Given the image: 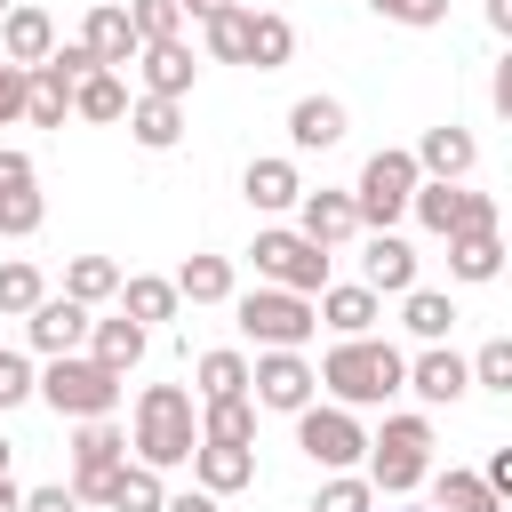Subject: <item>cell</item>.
Here are the masks:
<instances>
[{
    "label": "cell",
    "instance_id": "41",
    "mask_svg": "<svg viewBox=\"0 0 512 512\" xmlns=\"http://www.w3.org/2000/svg\"><path fill=\"white\" fill-rule=\"evenodd\" d=\"M40 216H48V208H40V192H32V184H16V192H0V232H8V240H24V232H40Z\"/></svg>",
    "mask_w": 512,
    "mask_h": 512
},
{
    "label": "cell",
    "instance_id": "1",
    "mask_svg": "<svg viewBox=\"0 0 512 512\" xmlns=\"http://www.w3.org/2000/svg\"><path fill=\"white\" fill-rule=\"evenodd\" d=\"M400 376H408V360H400L392 344H376V336H344V344L320 360V384H328L344 408H376V400H392Z\"/></svg>",
    "mask_w": 512,
    "mask_h": 512
},
{
    "label": "cell",
    "instance_id": "33",
    "mask_svg": "<svg viewBox=\"0 0 512 512\" xmlns=\"http://www.w3.org/2000/svg\"><path fill=\"white\" fill-rule=\"evenodd\" d=\"M160 496H168V488H160L152 464H120V472L104 480V504H112V512H160Z\"/></svg>",
    "mask_w": 512,
    "mask_h": 512
},
{
    "label": "cell",
    "instance_id": "4",
    "mask_svg": "<svg viewBox=\"0 0 512 512\" xmlns=\"http://www.w3.org/2000/svg\"><path fill=\"white\" fill-rule=\"evenodd\" d=\"M32 392H40L56 416H112V400H120V368L56 352V360H48V376H32Z\"/></svg>",
    "mask_w": 512,
    "mask_h": 512
},
{
    "label": "cell",
    "instance_id": "39",
    "mask_svg": "<svg viewBox=\"0 0 512 512\" xmlns=\"http://www.w3.org/2000/svg\"><path fill=\"white\" fill-rule=\"evenodd\" d=\"M128 24H136V40H184V8L176 0H128Z\"/></svg>",
    "mask_w": 512,
    "mask_h": 512
},
{
    "label": "cell",
    "instance_id": "2",
    "mask_svg": "<svg viewBox=\"0 0 512 512\" xmlns=\"http://www.w3.org/2000/svg\"><path fill=\"white\" fill-rule=\"evenodd\" d=\"M192 448H200L192 392H184V384H152V392L136 400V456H144L152 472H168V464H192Z\"/></svg>",
    "mask_w": 512,
    "mask_h": 512
},
{
    "label": "cell",
    "instance_id": "42",
    "mask_svg": "<svg viewBox=\"0 0 512 512\" xmlns=\"http://www.w3.org/2000/svg\"><path fill=\"white\" fill-rule=\"evenodd\" d=\"M368 504H376V488H368V480H352V472H336V480L312 496V512H368Z\"/></svg>",
    "mask_w": 512,
    "mask_h": 512
},
{
    "label": "cell",
    "instance_id": "16",
    "mask_svg": "<svg viewBox=\"0 0 512 512\" xmlns=\"http://www.w3.org/2000/svg\"><path fill=\"white\" fill-rule=\"evenodd\" d=\"M288 136H296V152L344 144V104H336V96H296V104H288Z\"/></svg>",
    "mask_w": 512,
    "mask_h": 512
},
{
    "label": "cell",
    "instance_id": "27",
    "mask_svg": "<svg viewBox=\"0 0 512 512\" xmlns=\"http://www.w3.org/2000/svg\"><path fill=\"white\" fill-rule=\"evenodd\" d=\"M312 312H320L336 336H368V320H376V288H360V280H352V288H320Z\"/></svg>",
    "mask_w": 512,
    "mask_h": 512
},
{
    "label": "cell",
    "instance_id": "31",
    "mask_svg": "<svg viewBox=\"0 0 512 512\" xmlns=\"http://www.w3.org/2000/svg\"><path fill=\"white\" fill-rule=\"evenodd\" d=\"M176 296H192V304H232V256H184Z\"/></svg>",
    "mask_w": 512,
    "mask_h": 512
},
{
    "label": "cell",
    "instance_id": "30",
    "mask_svg": "<svg viewBox=\"0 0 512 512\" xmlns=\"http://www.w3.org/2000/svg\"><path fill=\"white\" fill-rule=\"evenodd\" d=\"M448 272L456 280H496L504 272V240L496 232H456L448 240Z\"/></svg>",
    "mask_w": 512,
    "mask_h": 512
},
{
    "label": "cell",
    "instance_id": "46",
    "mask_svg": "<svg viewBox=\"0 0 512 512\" xmlns=\"http://www.w3.org/2000/svg\"><path fill=\"white\" fill-rule=\"evenodd\" d=\"M16 512H80V496L72 488H32V496H16Z\"/></svg>",
    "mask_w": 512,
    "mask_h": 512
},
{
    "label": "cell",
    "instance_id": "13",
    "mask_svg": "<svg viewBox=\"0 0 512 512\" xmlns=\"http://www.w3.org/2000/svg\"><path fill=\"white\" fill-rule=\"evenodd\" d=\"M24 336H32V352H72L80 336H88V304H72V296H40L32 312H24Z\"/></svg>",
    "mask_w": 512,
    "mask_h": 512
},
{
    "label": "cell",
    "instance_id": "3",
    "mask_svg": "<svg viewBox=\"0 0 512 512\" xmlns=\"http://www.w3.org/2000/svg\"><path fill=\"white\" fill-rule=\"evenodd\" d=\"M424 472H432V424L424 416H384V432L368 440V488L408 496Z\"/></svg>",
    "mask_w": 512,
    "mask_h": 512
},
{
    "label": "cell",
    "instance_id": "43",
    "mask_svg": "<svg viewBox=\"0 0 512 512\" xmlns=\"http://www.w3.org/2000/svg\"><path fill=\"white\" fill-rule=\"evenodd\" d=\"M472 384H488V392H512V344L496 336V344H480V360H472Z\"/></svg>",
    "mask_w": 512,
    "mask_h": 512
},
{
    "label": "cell",
    "instance_id": "45",
    "mask_svg": "<svg viewBox=\"0 0 512 512\" xmlns=\"http://www.w3.org/2000/svg\"><path fill=\"white\" fill-rule=\"evenodd\" d=\"M24 392H32V360L24 352H0V408H16Z\"/></svg>",
    "mask_w": 512,
    "mask_h": 512
},
{
    "label": "cell",
    "instance_id": "34",
    "mask_svg": "<svg viewBox=\"0 0 512 512\" xmlns=\"http://www.w3.org/2000/svg\"><path fill=\"white\" fill-rule=\"evenodd\" d=\"M64 296H72V304L120 296V264H112V256H72V264H64Z\"/></svg>",
    "mask_w": 512,
    "mask_h": 512
},
{
    "label": "cell",
    "instance_id": "15",
    "mask_svg": "<svg viewBox=\"0 0 512 512\" xmlns=\"http://www.w3.org/2000/svg\"><path fill=\"white\" fill-rule=\"evenodd\" d=\"M64 112H72V72L48 56V64L24 72V120L32 128H64Z\"/></svg>",
    "mask_w": 512,
    "mask_h": 512
},
{
    "label": "cell",
    "instance_id": "40",
    "mask_svg": "<svg viewBox=\"0 0 512 512\" xmlns=\"http://www.w3.org/2000/svg\"><path fill=\"white\" fill-rule=\"evenodd\" d=\"M40 296H48V280L32 264H0V312H32Z\"/></svg>",
    "mask_w": 512,
    "mask_h": 512
},
{
    "label": "cell",
    "instance_id": "20",
    "mask_svg": "<svg viewBox=\"0 0 512 512\" xmlns=\"http://www.w3.org/2000/svg\"><path fill=\"white\" fill-rule=\"evenodd\" d=\"M136 64H144V96H184L192 88V48L184 40H144Z\"/></svg>",
    "mask_w": 512,
    "mask_h": 512
},
{
    "label": "cell",
    "instance_id": "10",
    "mask_svg": "<svg viewBox=\"0 0 512 512\" xmlns=\"http://www.w3.org/2000/svg\"><path fill=\"white\" fill-rule=\"evenodd\" d=\"M120 464H128L120 424H112V416H80V440H72V496L104 504V480H112Z\"/></svg>",
    "mask_w": 512,
    "mask_h": 512
},
{
    "label": "cell",
    "instance_id": "26",
    "mask_svg": "<svg viewBox=\"0 0 512 512\" xmlns=\"http://www.w3.org/2000/svg\"><path fill=\"white\" fill-rule=\"evenodd\" d=\"M240 192H248V208H296V200H304V184H296L288 160H248Z\"/></svg>",
    "mask_w": 512,
    "mask_h": 512
},
{
    "label": "cell",
    "instance_id": "54",
    "mask_svg": "<svg viewBox=\"0 0 512 512\" xmlns=\"http://www.w3.org/2000/svg\"><path fill=\"white\" fill-rule=\"evenodd\" d=\"M0 472H8V440H0Z\"/></svg>",
    "mask_w": 512,
    "mask_h": 512
},
{
    "label": "cell",
    "instance_id": "12",
    "mask_svg": "<svg viewBox=\"0 0 512 512\" xmlns=\"http://www.w3.org/2000/svg\"><path fill=\"white\" fill-rule=\"evenodd\" d=\"M80 48L96 56V72H112V64H136V24H128V8H112V0H96L88 8V24H80Z\"/></svg>",
    "mask_w": 512,
    "mask_h": 512
},
{
    "label": "cell",
    "instance_id": "53",
    "mask_svg": "<svg viewBox=\"0 0 512 512\" xmlns=\"http://www.w3.org/2000/svg\"><path fill=\"white\" fill-rule=\"evenodd\" d=\"M176 8H192V16H208V8H224V0H176Z\"/></svg>",
    "mask_w": 512,
    "mask_h": 512
},
{
    "label": "cell",
    "instance_id": "49",
    "mask_svg": "<svg viewBox=\"0 0 512 512\" xmlns=\"http://www.w3.org/2000/svg\"><path fill=\"white\" fill-rule=\"evenodd\" d=\"M480 480H488V488H496V496H512V448H496V456H488V472H480Z\"/></svg>",
    "mask_w": 512,
    "mask_h": 512
},
{
    "label": "cell",
    "instance_id": "48",
    "mask_svg": "<svg viewBox=\"0 0 512 512\" xmlns=\"http://www.w3.org/2000/svg\"><path fill=\"white\" fill-rule=\"evenodd\" d=\"M16 184H32V160H24V152H8V144H0V192H16Z\"/></svg>",
    "mask_w": 512,
    "mask_h": 512
},
{
    "label": "cell",
    "instance_id": "28",
    "mask_svg": "<svg viewBox=\"0 0 512 512\" xmlns=\"http://www.w3.org/2000/svg\"><path fill=\"white\" fill-rule=\"evenodd\" d=\"M88 344H96L88 360H104V368H120V376L144 360V328H136L128 312H120V320H88Z\"/></svg>",
    "mask_w": 512,
    "mask_h": 512
},
{
    "label": "cell",
    "instance_id": "22",
    "mask_svg": "<svg viewBox=\"0 0 512 512\" xmlns=\"http://www.w3.org/2000/svg\"><path fill=\"white\" fill-rule=\"evenodd\" d=\"M352 232H360V208H352V192H304V240L336 248V240H352Z\"/></svg>",
    "mask_w": 512,
    "mask_h": 512
},
{
    "label": "cell",
    "instance_id": "55",
    "mask_svg": "<svg viewBox=\"0 0 512 512\" xmlns=\"http://www.w3.org/2000/svg\"><path fill=\"white\" fill-rule=\"evenodd\" d=\"M0 16H8V0H0Z\"/></svg>",
    "mask_w": 512,
    "mask_h": 512
},
{
    "label": "cell",
    "instance_id": "21",
    "mask_svg": "<svg viewBox=\"0 0 512 512\" xmlns=\"http://www.w3.org/2000/svg\"><path fill=\"white\" fill-rule=\"evenodd\" d=\"M128 136H136L144 152H168V144L184 136V96H144V104H128Z\"/></svg>",
    "mask_w": 512,
    "mask_h": 512
},
{
    "label": "cell",
    "instance_id": "47",
    "mask_svg": "<svg viewBox=\"0 0 512 512\" xmlns=\"http://www.w3.org/2000/svg\"><path fill=\"white\" fill-rule=\"evenodd\" d=\"M24 112V64H0V120Z\"/></svg>",
    "mask_w": 512,
    "mask_h": 512
},
{
    "label": "cell",
    "instance_id": "5",
    "mask_svg": "<svg viewBox=\"0 0 512 512\" xmlns=\"http://www.w3.org/2000/svg\"><path fill=\"white\" fill-rule=\"evenodd\" d=\"M240 328L264 344V352H296L312 328H320V312H312V296H296V288H248L240 304Z\"/></svg>",
    "mask_w": 512,
    "mask_h": 512
},
{
    "label": "cell",
    "instance_id": "37",
    "mask_svg": "<svg viewBox=\"0 0 512 512\" xmlns=\"http://www.w3.org/2000/svg\"><path fill=\"white\" fill-rule=\"evenodd\" d=\"M288 48H296L288 16H256V24H248V64H256V72H280V64H288Z\"/></svg>",
    "mask_w": 512,
    "mask_h": 512
},
{
    "label": "cell",
    "instance_id": "11",
    "mask_svg": "<svg viewBox=\"0 0 512 512\" xmlns=\"http://www.w3.org/2000/svg\"><path fill=\"white\" fill-rule=\"evenodd\" d=\"M248 384H256V408H280V416H296V408L312 400V384H320V376H312L296 352H264V360L248 368Z\"/></svg>",
    "mask_w": 512,
    "mask_h": 512
},
{
    "label": "cell",
    "instance_id": "35",
    "mask_svg": "<svg viewBox=\"0 0 512 512\" xmlns=\"http://www.w3.org/2000/svg\"><path fill=\"white\" fill-rule=\"evenodd\" d=\"M432 504H440V512H504V496H496L480 472H440V480H432Z\"/></svg>",
    "mask_w": 512,
    "mask_h": 512
},
{
    "label": "cell",
    "instance_id": "24",
    "mask_svg": "<svg viewBox=\"0 0 512 512\" xmlns=\"http://www.w3.org/2000/svg\"><path fill=\"white\" fill-rule=\"evenodd\" d=\"M248 24H256V8H240V0L208 8V16H200V32H208V56H224V64H248Z\"/></svg>",
    "mask_w": 512,
    "mask_h": 512
},
{
    "label": "cell",
    "instance_id": "52",
    "mask_svg": "<svg viewBox=\"0 0 512 512\" xmlns=\"http://www.w3.org/2000/svg\"><path fill=\"white\" fill-rule=\"evenodd\" d=\"M0 512H16V480L8 472H0Z\"/></svg>",
    "mask_w": 512,
    "mask_h": 512
},
{
    "label": "cell",
    "instance_id": "51",
    "mask_svg": "<svg viewBox=\"0 0 512 512\" xmlns=\"http://www.w3.org/2000/svg\"><path fill=\"white\" fill-rule=\"evenodd\" d=\"M488 24H496V32H512V0H488Z\"/></svg>",
    "mask_w": 512,
    "mask_h": 512
},
{
    "label": "cell",
    "instance_id": "50",
    "mask_svg": "<svg viewBox=\"0 0 512 512\" xmlns=\"http://www.w3.org/2000/svg\"><path fill=\"white\" fill-rule=\"evenodd\" d=\"M160 512H216V496H208V488H192V496H160Z\"/></svg>",
    "mask_w": 512,
    "mask_h": 512
},
{
    "label": "cell",
    "instance_id": "9",
    "mask_svg": "<svg viewBox=\"0 0 512 512\" xmlns=\"http://www.w3.org/2000/svg\"><path fill=\"white\" fill-rule=\"evenodd\" d=\"M296 448L312 456V464H328V472H352L360 456H368V432L352 424V408H296Z\"/></svg>",
    "mask_w": 512,
    "mask_h": 512
},
{
    "label": "cell",
    "instance_id": "17",
    "mask_svg": "<svg viewBox=\"0 0 512 512\" xmlns=\"http://www.w3.org/2000/svg\"><path fill=\"white\" fill-rule=\"evenodd\" d=\"M360 288L408 296V288H416V248H408L400 232H376V240H368V280H360Z\"/></svg>",
    "mask_w": 512,
    "mask_h": 512
},
{
    "label": "cell",
    "instance_id": "14",
    "mask_svg": "<svg viewBox=\"0 0 512 512\" xmlns=\"http://www.w3.org/2000/svg\"><path fill=\"white\" fill-rule=\"evenodd\" d=\"M48 48H56V24H48V8H8L0 16V56L8 64H48Z\"/></svg>",
    "mask_w": 512,
    "mask_h": 512
},
{
    "label": "cell",
    "instance_id": "7",
    "mask_svg": "<svg viewBox=\"0 0 512 512\" xmlns=\"http://www.w3.org/2000/svg\"><path fill=\"white\" fill-rule=\"evenodd\" d=\"M416 160L408 152H376L368 168H360V184H352V208H360V224H376V232H392V216H408V192H416Z\"/></svg>",
    "mask_w": 512,
    "mask_h": 512
},
{
    "label": "cell",
    "instance_id": "36",
    "mask_svg": "<svg viewBox=\"0 0 512 512\" xmlns=\"http://www.w3.org/2000/svg\"><path fill=\"white\" fill-rule=\"evenodd\" d=\"M400 320H408V336H424V344H440V336L456 328V304H448L440 288H408V312H400Z\"/></svg>",
    "mask_w": 512,
    "mask_h": 512
},
{
    "label": "cell",
    "instance_id": "44",
    "mask_svg": "<svg viewBox=\"0 0 512 512\" xmlns=\"http://www.w3.org/2000/svg\"><path fill=\"white\" fill-rule=\"evenodd\" d=\"M368 8H376V16H384V24H416V32H424V24H440V16H448V0H368Z\"/></svg>",
    "mask_w": 512,
    "mask_h": 512
},
{
    "label": "cell",
    "instance_id": "32",
    "mask_svg": "<svg viewBox=\"0 0 512 512\" xmlns=\"http://www.w3.org/2000/svg\"><path fill=\"white\" fill-rule=\"evenodd\" d=\"M184 296H176V280H160V272H136V280H120V312L144 328V320H168Z\"/></svg>",
    "mask_w": 512,
    "mask_h": 512
},
{
    "label": "cell",
    "instance_id": "19",
    "mask_svg": "<svg viewBox=\"0 0 512 512\" xmlns=\"http://www.w3.org/2000/svg\"><path fill=\"white\" fill-rule=\"evenodd\" d=\"M192 472H200V488H208V496H232V488H248V480H256V456H248V448H232V440H200V448H192Z\"/></svg>",
    "mask_w": 512,
    "mask_h": 512
},
{
    "label": "cell",
    "instance_id": "8",
    "mask_svg": "<svg viewBox=\"0 0 512 512\" xmlns=\"http://www.w3.org/2000/svg\"><path fill=\"white\" fill-rule=\"evenodd\" d=\"M256 272L272 280V288H296V296H320L328 288V248L320 240H304V232H256Z\"/></svg>",
    "mask_w": 512,
    "mask_h": 512
},
{
    "label": "cell",
    "instance_id": "18",
    "mask_svg": "<svg viewBox=\"0 0 512 512\" xmlns=\"http://www.w3.org/2000/svg\"><path fill=\"white\" fill-rule=\"evenodd\" d=\"M400 384H408V392H424L432 408H448V400H464V384H472V368H464L456 352H440V344H432L424 360H408V376H400Z\"/></svg>",
    "mask_w": 512,
    "mask_h": 512
},
{
    "label": "cell",
    "instance_id": "29",
    "mask_svg": "<svg viewBox=\"0 0 512 512\" xmlns=\"http://www.w3.org/2000/svg\"><path fill=\"white\" fill-rule=\"evenodd\" d=\"M200 440H232V448H248V440H256V400H248V392L208 400V408H200Z\"/></svg>",
    "mask_w": 512,
    "mask_h": 512
},
{
    "label": "cell",
    "instance_id": "38",
    "mask_svg": "<svg viewBox=\"0 0 512 512\" xmlns=\"http://www.w3.org/2000/svg\"><path fill=\"white\" fill-rule=\"evenodd\" d=\"M224 392H248V360L240 352H200V400H224Z\"/></svg>",
    "mask_w": 512,
    "mask_h": 512
},
{
    "label": "cell",
    "instance_id": "6",
    "mask_svg": "<svg viewBox=\"0 0 512 512\" xmlns=\"http://www.w3.org/2000/svg\"><path fill=\"white\" fill-rule=\"evenodd\" d=\"M408 208H416V224H424V232H440V240H456V232H496V200H488V192H464L456 176L416 184V192H408Z\"/></svg>",
    "mask_w": 512,
    "mask_h": 512
},
{
    "label": "cell",
    "instance_id": "25",
    "mask_svg": "<svg viewBox=\"0 0 512 512\" xmlns=\"http://www.w3.org/2000/svg\"><path fill=\"white\" fill-rule=\"evenodd\" d=\"M472 152H480V144H472V128H424V144H416L408 160H416V168H432V176H464V168H472Z\"/></svg>",
    "mask_w": 512,
    "mask_h": 512
},
{
    "label": "cell",
    "instance_id": "23",
    "mask_svg": "<svg viewBox=\"0 0 512 512\" xmlns=\"http://www.w3.org/2000/svg\"><path fill=\"white\" fill-rule=\"evenodd\" d=\"M72 112L96 120V128L128 120V88H120V72H80V80H72Z\"/></svg>",
    "mask_w": 512,
    "mask_h": 512
}]
</instances>
